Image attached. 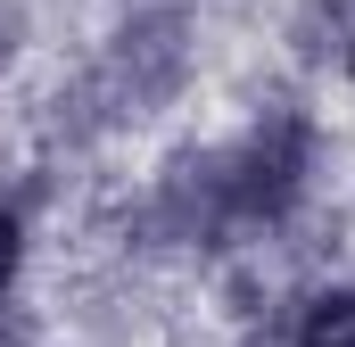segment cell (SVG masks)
<instances>
[{
  "label": "cell",
  "mask_w": 355,
  "mask_h": 347,
  "mask_svg": "<svg viewBox=\"0 0 355 347\" xmlns=\"http://www.w3.org/2000/svg\"><path fill=\"white\" fill-rule=\"evenodd\" d=\"M297 174H306V124L272 116L207 166V198H215V215H281L297 198Z\"/></svg>",
  "instance_id": "cell-1"
},
{
  "label": "cell",
  "mask_w": 355,
  "mask_h": 347,
  "mask_svg": "<svg viewBox=\"0 0 355 347\" xmlns=\"http://www.w3.org/2000/svg\"><path fill=\"white\" fill-rule=\"evenodd\" d=\"M297 347H355V289L314 298V306H306V331H297Z\"/></svg>",
  "instance_id": "cell-2"
},
{
  "label": "cell",
  "mask_w": 355,
  "mask_h": 347,
  "mask_svg": "<svg viewBox=\"0 0 355 347\" xmlns=\"http://www.w3.org/2000/svg\"><path fill=\"white\" fill-rule=\"evenodd\" d=\"M8 273H17V223L0 215V289H8Z\"/></svg>",
  "instance_id": "cell-3"
}]
</instances>
